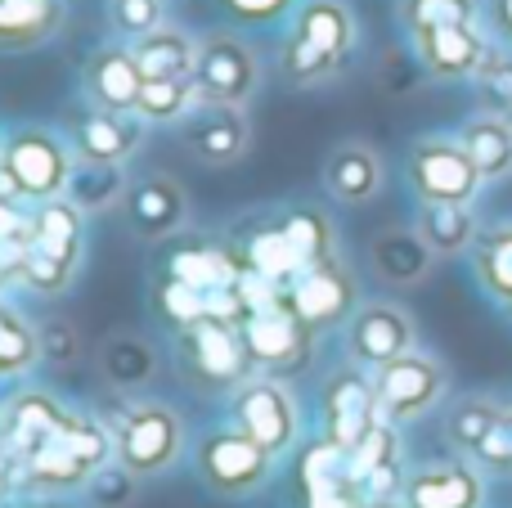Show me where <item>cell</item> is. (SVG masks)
Here are the masks:
<instances>
[{"instance_id":"cell-16","label":"cell","mask_w":512,"mask_h":508,"mask_svg":"<svg viewBox=\"0 0 512 508\" xmlns=\"http://www.w3.org/2000/svg\"><path fill=\"white\" fill-rule=\"evenodd\" d=\"M158 270L189 288H203V293H216V288H234L243 279V261L234 252L230 234H203L189 225L185 234L167 239L158 248Z\"/></svg>"},{"instance_id":"cell-32","label":"cell","mask_w":512,"mask_h":508,"mask_svg":"<svg viewBox=\"0 0 512 508\" xmlns=\"http://www.w3.org/2000/svg\"><path fill=\"white\" fill-rule=\"evenodd\" d=\"M149 311L153 320L162 324V333H185L194 329V324L207 320V293L203 288H189L180 284V279L162 275V270H153V284H149Z\"/></svg>"},{"instance_id":"cell-38","label":"cell","mask_w":512,"mask_h":508,"mask_svg":"<svg viewBox=\"0 0 512 508\" xmlns=\"http://www.w3.org/2000/svg\"><path fill=\"white\" fill-rule=\"evenodd\" d=\"M396 23L405 27V36L481 23V0H396Z\"/></svg>"},{"instance_id":"cell-26","label":"cell","mask_w":512,"mask_h":508,"mask_svg":"<svg viewBox=\"0 0 512 508\" xmlns=\"http://www.w3.org/2000/svg\"><path fill=\"white\" fill-rule=\"evenodd\" d=\"M135 63H140L144 81H189L198 72V36L180 23H162L158 32L131 41Z\"/></svg>"},{"instance_id":"cell-24","label":"cell","mask_w":512,"mask_h":508,"mask_svg":"<svg viewBox=\"0 0 512 508\" xmlns=\"http://www.w3.org/2000/svg\"><path fill=\"white\" fill-rule=\"evenodd\" d=\"M418 54V68L432 81H472L477 68L486 63V54L495 45L486 41L481 23H459V27H436V32L409 36Z\"/></svg>"},{"instance_id":"cell-5","label":"cell","mask_w":512,"mask_h":508,"mask_svg":"<svg viewBox=\"0 0 512 508\" xmlns=\"http://www.w3.org/2000/svg\"><path fill=\"white\" fill-rule=\"evenodd\" d=\"M171 360H176V378L189 392L216 396V401H230V392H239L256 374L239 324L221 320H203L194 329L176 333L171 338Z\"/></svg>"},{"instance_id":"cell-17","label":"cell","mask_w":512,"mask_h":508,"mask_svg":"<svg viewBox=\"0 0 512 508\" xmlns=\"http://www.w3.org/2000/svg\"><path fill=\"white\" fill-rule=\"evenodd\" d=\"M176 140L185 144V153L203 167H239L252 149V122L248 108L234 104H198L185 122L176 126Z\"/></svg>"},{"instance_id":"cell-35","label":"cell","mask_w":512,"mask_h":508,"mask_svg":"<svg viewBox=\"0 0 512 508\" xmlns=\"http://www.w3.org/2000/svg\"><path fill=\"white\" fill-rule=\"evenodd\" d=\"M198 104H203V90H198L194 77L189 81H144L135 113L149 126H171V131H176Z\"/></svg>"},{"instance_id":"cell-30","label":"cell","mask_w":512,"mask_h":508,"mask_svg":"<svg viewBox=\"0 0 512 508\" xmlns=\"http://www.w3.org/2000/svg\"><path fill=\"white\" fill-rule=\"evenodd\" d=\"M63 27V0H0V50H36Z\"/></svg>"},{"instance_id":"cell-28","label":"cell","mask_w":512,"mask_h":508,"mask_svg":"<svg viewBox=\"0 0 512 508\" xmlns=\"http://www.w3.org/2000/svg\"><path fill=\"white\" fill-rule=\"evenodd\" d=\"M414 230L427 239V248L436 252V261H454L463 252L477 248L481 225L472 203H418Z\"/></svg>"},{"instance_id":"cell-48","label":"cell","mask_w":512,"mask_h":508,"mask_svg":"<svg viewBox=\"0 0 512 508\" xmlns=\"http://www.w3.org/2000/svg\"><path fill=\"white\" fill-rule=\"evenodd\" d=\"M0 149H5V126H0Z\"/></svg>"},{"instance_id":"cell-36","label":"cell","mask_w":512,"mask_h":508,"mask_svg":"<svg viewBox=\"0 0 512 508\" xmlns=\"http://www.w3.org/2000/svg\"><path fill=\"white\" fill-rule=\"evenodd\" d=\"M504 410L508 405L490 401V396H468V401L450 405V414H445V441H450L459 455L472 459L481 450V441L495 432V423H499Z\"/></svg>"},{"instance_id":"cell-3","label":"cell","mask_w":512,"mask_h":508,"mask_svg":"<svg viewBox=\"0 0 512 508\" xmlns=\"http://www.w3.org/2000/svg\"><path fill=\"white\" fill-rule=\"evenodd\" d=\"M90 252V216L72 198H50L32 207V234L18 275V293L54 302L77 284Z\"/></svg>"},{"instance_id":"cell-21","label":"cell","mask_w":512,"mask_h":508,"mask_svg":"<svg viewBox=\"0 0 512 508\" xmlns=\"http://www.w3.org/2000/svg\"><path fill=\"white\" fill-rule=\"evenodd\" d=\"M405 508H481L486 504V468L477 459H436L405 477Z\"/></svg>"},{"instance_id":"cell-13","label":"cell","mask_w":512,"mask_h":508,"mask_svg":"<svg viewBox=\"0 0 512 508\" xmlns=\"http://www.w3.org/2000/svg\"><path fill=\"white\" fill-rule=\"evenodd\" d=\"M378 419H382V405H378V387H373L369 369L342 360L337 369H328L319 378V432L333 446L355 450Z\"/></svg>"},{"instance_id":"cell-49","label":"cell","mask_w":512,"mask_h":508,"mask_svg":"<svg viewBox=\"0 0 512 508\" xmlns=\"http://www.w3.org/2000/svg\"><path fill=\"white\" fill-rule=\"evenodd\" d=\"M508 311H512V302H508Z\"/></svg>"},{"instance_id":"cell-19","label":"cell","mask_w":512,"mask_h":508,"mask_svg":"<svg viewBox=\"0 0 512 508\" xmlns=\"http://www.w3.org/2000/svg\"><path fill=\"white\" fill-rule=\"evenodd\" d=\"M72 405L59 401L50 387L36 383H14L5 396H0V450L5 455H27L32 446H41L45 437L68 423Z\"/></svg>"},{"instance_id":"cell-40","label":"cell","mask_w":512,"mask_h":508,"mask_svg":"<svg viewBox=\"0 0 512 508\" xmlns=\"http://www.w3.org/2000/svg\"><path fill=\"white\" fill-rule=\"evenodd\" d=\"M472 86H477L481 113L512 117V54L490 50L486 63L477 68V77H472Z\"/></svg>"},{"instance_id":"cell-31","label":"cell","mask_w":512,"mask_h":508,"mask_svg":"<svg viewBox=\"0 0 512 508\" xmlns=\"http://www.w3.org/2000/svg\"><path fill=\"white\" fill-rule=\"evenodd\" d=\"M459 144L486 180L512 176V122L499 113H477L459 126Z\"/></svg>"},{"instance_id":"cell-23","label":"cell","mask_w":512,"mask_h":508,"mask_svg":"<svg viewBox=\"0 0 512 508\" xmlns=\"http://www.w3.org/2000/svg\"><path fill=\"white\" fill-rule=\"evenodd\" d=\"M324 194L342 207H369L387 189V162L369 140H337L324 158Z\"/></svg>"},{"instance_id":"cell-50","label":"cell","mask_w":512,"mask_h":508,"mask_svg":"<svg viewBox=\"0 0 512 508\" xmlns=\"http://www.w3.org/2000/svg\"><path fill=\"white\" fill-rule=\"evenodd\" d=\"M508 122H512V117H508Z\"/></svg>"},{"instance_id":"cell-46","label":"cell","mask_w":512,"mask_h":508,"mask_svg":"<svg viewBox=\"0 0 512 508\" xmlns=\"http://www.w3.org/2000/svg\"><path fill=\"white\" fill-rule=\"evenodd\" d=\"M486 18H490V27L512 45V0H486Z\"/></svg>"},{"instance_id":"cell-7","label":"cell","mask_w":512,"mask_h":508,"mask_svg":"<svg viewBox=\"0 0 512 508\" xmlns=\"http://www.w3.org/2000/svg\"><path fill=\"white\" fill-rule=\"evenodd\" d=\"M225 419L239 432H248L256 446H265L274 459H288L306 441V410H301L297 383L270 374H252L239 392L225 401Z\"/></svg>"},{"instance_id":"cell-37","label":"cell","mask_w":512,"mask_h":508,"mask_svg":"<svg viewBox=\"0 0 512 508\" xmlns=\"http://www.w3.org/2000/svg\"><path fill=\"white\" fill-rule=\"evenodd\" d=\"M351 455V477L355 486L364 491V482H369L373 473H382V468H405V441H400V428L391 419H378L369 432H364V441L355 450H346Z\"/></svg>"},{"instance_id":"cell-34","label":"cell","mask_w":512,"mask_h":508,"mask_svg":"<svg viewBox=\"0 0 512 508\" xmlns=\"http://www.w3.org/2000/svg\"><path fill=\"white\" fill-rule=\"evenodd\" d=\"M472 275L495 302H512V221L481 230L477 248H472Z\"/></svg>"},{"instance_id":"cell-10","label":"cell","mask_w":512,"mask_h":508,"mask_svg":"<svg viewBox=\"0 0 512 508\" xmlns=\"http://www.w3.org/2000/svg\"><path fill=\"white\" fill-rule=\"evenodd\" d=\"M239 333H243V347H248L256 374L297 383L319 356V333L306 329L288 302L270 306V311H252L239 324Z\"/></svg>"},{"instance_id":"cell-9","label":"cell","mask_w":512,"mask_h":508,"mask_svg":"<svg viewBox=\"0 0 512 508\" xmlns=\"http://www.w3.org/2000/svg\"><path fill=\"white\" fill-rule=\"evenodd\" d=\"M405 180L418 203H477L486 185L459 135H418L405 149Z\"/></svg>"},{"instance_id":"cell-4","label":"cell","mask_w":512,"mask_h":508,"mask_svg":"<svg viewBox=\"0 0 512 508\" xmlns=\"http://www.w3.org/2000/svg\"><path fill=\"white\" fill-rule=\"evenodd\" d=\"M77 171L68 135L41 122H23L5 131L0 149V194H14L23 203H50L68 194V180Z\"/></svg>"},{"instance_id":"cell-39","label":"cell","mask_w":512,"mask_h":508,"mask_svg":"<svg viewBox=\"0 0 512 508\" xmlns=\"http://www.w3.org/2000/svg\"><path fill=\"white\" fill-rule=\"evenodd\" d=\"M36 333H41V365L45 369H77L81 360H86V333H81V324L72 320V315L63 311H50L36 320Z\"/></svg>"},{"instance_id":"cell-14","label":"cell","mask_w":512,"mask_h":508,"mask_svg":"<svg viewBox=\"0 0 512 508\" xmlns=\"http://www.w3.org/2000/svg\"><path fill=\"white\" fill-rule=\"evenodd\" d=\"M122 221L131 230V239L162 248L167 239L189 230L194 221V203H189V189L180 185L171 171H135L131 189L122 198Z\"/></svg>"},{"instance_id":"cell-15","label":"cell","mask_w":512,"mask_h":508,"mask_svg":"<svg viewBox=\"0 0 512 508\" xmlns=\"http://www.w3.org/2000/svg\"><path fill=\"white\" fill-rule=\"evenodd\" d=\"M414 347H418L414 315L400 302H391V297H364L360 311L342 324V360L369 369V374Z\"/></svg>"},{"instance_id":"cell-42","label":"cell","mask_w":512,"mask_h":508,"mask_svg":"<svg viewBox=\"0 0 512 508\" xmlns=\"http://www.w3.org/2000/svg\"><path fill=\"white\" fill-rule=\"evenodd\" d=\"M301 0H216V9L225 14V23L248 32V27H279L292 18Z\"/></svg>"},{"instance_id":"cell-12","label":"cell","mask_w":512,"mask_h":508,"mask_svg":"<svg viewBox=\"0 0 512 508\" xmlns=\"http://www.w3.org/2000/svg\"><path fill=\"white\" fill-rule=\"evenodd\" d=\"M373 387H378V405H382V419H391L396 428L405 423H418L445 401L450 392V374L436 356L427 351H405L396 356L391 365L373 369Z\"/></svg>"},{"instance_id":"cell-27","label":"cell","mask_w":512,"mask_h":508,"mask_svg":"<svg viewBox=\"0 0 512 508\" xmlns=\"http://www.w3.org/2000/svg\"><path fill=\"white\" fill-rule=\"evenodd\" d=\"M279 225H283V239H288L292 257L301 261V270L306 266H319V261L337 257L342 252V234H337V221L328 207L319 203H283L279 207Z\"/></svg>"},{"instance_id":"cell-8","label":"cell","mask_w":512,"mask_h":508,"mask_svg":"<svg viewBox=\"0 0 512 508\" xmlns=\"http://www.w3.org/2000/svg\"><path fill=\"white\" fill-rule=\"evenodd\" d=\"M198 90L207 104H234L248 108L265 81L261 50L239 32V27H212L198 36Z\"/></svg>"},{"instance_id":"cell-18","label":"cell","mask_w":512,"mask_h":508,"mask_svg":"<svg viewBox=\"0 0 512 508\" xmlns=\"http://www.w3.org/2000/svg\"><path fill=\"white\" fill-rule=\"evenodd\" d=\"M77 162H104V167H126L140 153L149 122L140 113H104V108L81 104L77 113L63 122Z\"/></svg>"},{"instance_id":"cell-11","label":"cell","mask_w":512,"mask_h":508,"mask_svg":"<svg viewBox=\"0 0 512 508\" xmlns=\"http://www.w3.org/2000/svg\"><path fill=\"white\" fill-rule=\"evenodd\" d=\"M360 302H364L360 279H355V266L346 261V252L319 261V266H306L288 284V306L319 338H324V333H342V324L360 311Z\"/></svg>"},{"instance_id":"cell-22","label":"cell","mask_w":512,"mask_h":508,"mask_svg":"<svg viewBox=\"0 0 512 508\" xmlns=\"http://www.w3.org/2000/svg\"><path fill=\"white\" fill-rule=\"evenodd\" d=\"M95 374L113 396H144L162 378V351L144 333L117 329L95 347Z\"/></svg>"},{"instance_id":"cell-43","label":"cell","mask_w":512,"mask_h":508,"mask_svg":"<svg viewBox=\"0 0 512 508\" xmlns=\"http://www.w3.org/2000/svg\"><path fill=\"white\" fill-rule=\"evenodd\" d=\"M135 486H140V477H131V473H126V468L113 459L108 468H99V473H95V482L86 486V495H90V500H95L99 508H126V504L135 500Z\"/></svg>"},{"instance_id":"cell-29","label":"cell","mask_w":512,"mask_h":508,"mask_svg":"<svg viewBox=\"0 0 512 508\" xmlns=\"http://www.w3.org/2000/svg\"><path fill=\"white\" fill-rule=\"evenodd\" d=\"M41 369V333L18 302L0 297V374L5 383H27Z\"/></svg>"},{"instance_id":"cell-1","label":"cell","mask_w":512,"mask_h":508,"mask_svg":"<svg viewBox=\"0 0 512 508\" xmlns=\"http://www.w3.org/2000/svg\"><path fill=\"white\" fill-rule=\"evenodd\" d=\"M360 45V18L346 0H301L283 23L279 81L292 90L328 86L342 77Z\"/></svg>"},{"instance_id":"cell-45","label":"cell","mask_w":512,"mask_h":508,"mask_svg":"<svg viewBox=\"0 0 512 508\" xmlns=\"http://www.w3.org/2000/svg\"><path fill=\"white\" fill-rule=\"evenodd\" d=\"M301 508H364V491L355 482L319 486V491H301Z\"/></svg>"},{"instance_id":"cell-25","label":"cell","mask_w":512,"mask_h":508,"mask_svg":"<svg viewBox=\"0 0 512 508\" xmlns=\"http://www.w3.org/2000/svg\"><path fill=\"white\" fill-rule=\"evenodd\" d=\"M436 252L414 225H387L369 239V270L387 288H414L432 275Z\"/></svg>"},{"instance_id":"cell-2","label":"cell","mask_w":512,"mask_h":508,"mask_svg":"<svg viewBox=\"0 0 512 508\" xmlns=\"http://www.w3.org/2000/svg\"><path fill=\"white\" fill-rule=\"evenodd\" d=\"M108 428H113V446H117V464L126 468L140 482L153 477H167L171 468L185 464V455L194 450L189 441V423L167 396H117L113 414H108Z\"/></svg>"},{"instance_id":"cell-20","label":"cell","mask_w":512,"mask_h":508,"mask_svg":"<svg viewBox=\"0 0 512 508\" xmlns=\"http://www.w3.org/2000/svg\"><path fill=\"white\" fill-rule=\"evenodd\" d=\"M144 90V72L126 41H99L81 63V99L104 113H135Z\"/></svg>"},{"instance_id":"cell-44","label":"cell","mask_w":512,"mask_h":508,"mask_svg":"<svg viewBox=\"0 0 512 508\" xmlns=\"http://www.w3.org/2000/svg\"><path fill=\"white\" fill-rule=\"evenodd\" d=\"M472 459H477L486 473H512V410L499 414L495 432L481 441V450Z\"/></svg>"},{"instance_id":"cell-47","label":"cell","mask_w":512,"mask_h":508,"mask_svg":"<svg viewBox=\"0 0 512 508\" xmlns=\"http://www.w3.org/2000/svg\"><path fill=\"white\" fill-rule=\"evenodd\" d=\"M32 508H72V504H63V500H32Z\"/></svg>"},{"instance_id":"cell-41","label":"cell","mask_w":512,"mask_h":508,"mask_svg":"<svg viewBox=\"0 0 512 508\" xmlns=\"http://www.w3.org/2000/svg\"><path fill=\"white\" fill-rule=\"evenodd\" d=\"M108 23L117 41H140L167 23V0H108Z\"/></svg>"},{"instance_id":"cell-6","label":"cell","mask_w":512,"mask_h":508,"mask_svg":"<svg viewBox=\"0 0 512 508\" xmlns=\"http://www.w3.org/2000/svg\"><path fill=\"white\" fill-rule=\"evenodd\" d=\"M189 459H194L198 482L212 495H221V500H252L279 473V459L265 446H256L248 432H239L230 419L207 428L203 437H194Z\"/></svg>"},{"instance_id":"cell-33","label":"cell","mask_w":512,"mask_h":508,"mask_svg":"<svg viewBox=\"0 0 512 508\" xmlns=\"http://www.w3.org/2000/svg\"><path fill=\"white\" fill-rule=\"evenodd\" d=\"M126 189H131V171H126V167L77 162V171H72L68 194H63V198H72V203H77L86 216H99V212H113V207H122Z\"/></svg>"}]
</instances>
